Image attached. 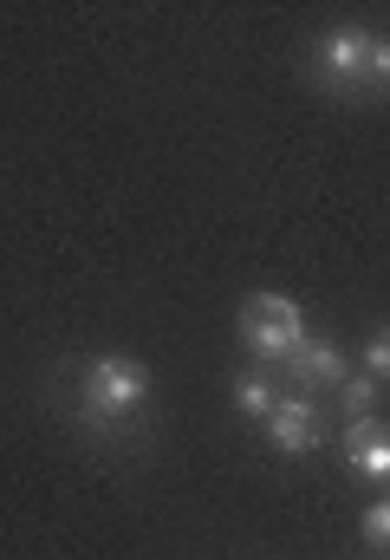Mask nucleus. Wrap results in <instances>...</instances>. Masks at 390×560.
I'll return each instance as SVG.
<instances>
[{
    "label": "nucleus",
    "instance_id": "f257e3e1",
    "mask_svg": "<svg viewBox=\"0 0 390 560\" xmlns=\"http://www.w3.org/2000/svg\"><path fill=\"white\" fill-rule=\"evenodd\" d=\"M143 398H150V372H143L137 359L105 352V359H92V365H85V392H79V405H85V430L118 436V423L137 418V411H143Z\"/></svg>",
    "mask_w": 390,
    "mask_h": 560
},
{
    "label": "nucleus",
    "instance_id": "f03ea898",
    "mask_svg": "<svg viewBox=\"0 0 390 560\" xmlns=\"http://www.w3.org/2000/svg\"><path fill=\"white\" fill-rule=\"evenodd\" d=\"M241 339H248V352L273 359V365H286L293 346L306 339V313H299V300H286V293H255V300L241 306Z\"/></svg>",
    "mask_w": 390,
    "mask_h": 560
},
{
    "label": "nucleus",
    "instance_id": "7ed1b4c3",
    "mask_svg": "<svg viewBox=\"0 0 390 560\" xmlns=\"http://www.w3.org/2000/svg\"><path fill=\"white\" fill-rule=\"evenodd\" d=\"M371 46H378V39H371L365 26H339V33H326V39H319V79H326L332 92L371 79Z\"/></svg>",
    "mask_w": 390,
    "mask_h": 560
},
{
    "label": "nucleus",
    "instance_id": "20e7f679",
    "mask_svg": "<svg viewBox=\"0 0 390 560\" xmlns=\"http://www.w3.org/2000/svg\"><path fill=\"white\" fill-rule=\"evenodd\" d=\"M319 436H326V423H319L312 392H280V405H273V418H267V443H273L280 456H299V450H312Z\"/></svg>",
    "mask_w": 390,
    "mask_h": 560
},
{
    "label": "nucleus",
    "instance_id": "39448f33",
    "mask_svg": "<svg viewBox=\"0 0 390 560\" xmlns=\"http://www.w3.org/2000/svg\"><path fill=\"white\" fill-rule=\"evenodd\" d=\"M345 469L390 482V423L385 418H352L345 423Z\"/></svg>",
    "mask_w": 390,
    "mask_h": 560
},
{
    "label": "nucleus",
    "instance_id": "423d86ee",
    "mask_svg": "<svg viewBox=\"0 0 390 560\" xmlns=\"http://www.w3.org/2000/svg\"><path fill=\"white\" fill-rule=\"evenodd\" d=\"M286 365H293L299 392H319V385H345V378H352V372H345V352H339L332 339H319V332H306Z\"/></svg>",
    "mask_w": 390,
    "mask_h": 560
},
{
    "label": "nucleus",
    "instance_id": "0eeeda50",
    "mask_svg": "<svg viewBox=\"0 0 390 560\" xmlns=\"http://www.w3.org/2000/svg\"><path fill=\"white\" fill-rule=\"evenodd\" d=\"M235 405H241L248 418H273L280 392H273V378H267V372H241V378H235Z\"/></svg>",
    "mask_w": 390,
    "mask_h": 560
},
{
    "label": "nucleus",
    "instance_id": "6e6552de",
    "mask_svg": "<svg viewBox=\"0 0 390 560\" xmlns=\"http://www.w3.org/2000/svg\"><path fill=\"white\" fill-rule=\"evenodd\" d=\"M339 405H345L352 418H371V405H378V378H371V372L345 378V385H339Z\"/></svg>",
    "mask_w": 390,
    "mask_h": 560
},
{
    "label": "nucleus",
    "instance_id": "1a4fd4ad",
    "mask_svg": "<svg viewBox=\"0 0 390 560\" xmlns=\"http://www.w3.org/2000/svg\"><path fill=\"white\" fill-rule=\"evenodd\" d=\"M358 535H365L371 548H390V495H385V502H371V509H365V522H358Z\"/></svg>",
    "mask_w": 390,
    "mask_h": 560
},
{
    "label": "nucleus",
    "instance_id": "9d476101",
    "mask_svg": "<svg viewBox=\"0 0 390 560\" xmlns=\"http://www.w3.org/2000/svg\"><path fill=\"white\" fill-rule=\"evenodd\" d=\"M365 372H371V378H390V326L385 332H371V346H365Z\"/></svg>",
    "mask_w": 390,
    "mask_h": 560
},
{
    "label": "nucleus",
    "instance_id": "9b49d317",
    "mask_svg": "<svg viewBox=\"0 0 390 560\" xmlns=\"http://www.w3.org/2000/svg\"><path fill=\"white\" fill-rule=\"evenodd\" d=\"M371 85H390V39L371 46Z\"/></svg>",
    "mask_w": 390,
    "mask_h": 560
}]
</instances>
